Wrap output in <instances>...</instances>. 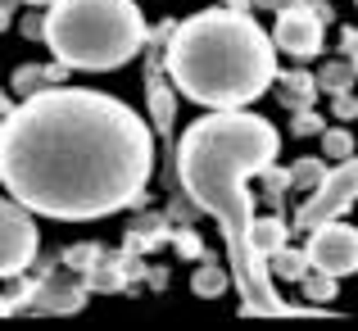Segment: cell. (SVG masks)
<instances>
[{
  "mask_svg": "<svg viewBox=\"0 0 358 331\" xmlns=\"http://www.w3.org/2000/svg\"><path fill=\"white\" fill-rule=\"evenodd\" d=\"M150 173V127L136 109L100 91H32L0 122V182L45 218H109L141 200Z\"/></svg>",
  "mask_w": 358,
  "mask_h": 331,
  "instance_id": "1",
  "label": "cell"
},
{
  "mask_svg": "<svg viewBox=\"0 0 358 331\" xmlns=\"http://www.w3.org/2000/svg\"><path fill=\"white\" fill-rule=\"evenodd\" d=\"M277 127L259 113L245 109H218L209 118L191 122L177 146V182L191 195L195 209L213 213L227 241V263H231V281L245 295V314H263V318H281V314H299V309L281 304L272 290V272L263 263V254L254 250L250 232H254V200L245 191L250 177H259L277 155Z\"/></svg>",
  "mask_w": 358,
  "mask_h": 331,
  "instance_id": "2",
  "label": "cell"
},
{
  "mask_svg": "<svg viewBox=\"0 0 358 331\" xmlns=\"http://www.w3.org/2000/svg\"><path fill=\"white\" fill-rule=\"evenodd\" d=\"M173 82L204 109H245L277 82V41L241 9H204L177 23Z\"/></svg>",
  "mask_w": 358,
  "mask_h": 331,
  "instance_id": "3",
  "label": "cell"
},
{
  "mask_svg": "<svg viewBox=\"0 0 358 331\" xmlns=\"http://www.w3.org/2000/svg\"><path fill=\"white\" fill-rule=\"evenodd\" d=\"M45 45L69 69L109 73L145 50V18L136 0H55L45 9Z\"/></svg>",
  "mask_w": 358,
  "mask_h": 331,
  "instance_id": "4",
  "label": "cell"
},
{
  "mask_svg": "<svg viewBox=\"0 0 358 331\" xmlns=\"http://www.w3.org/2000/svg\"><path fill=\"white\" fill-rule=\"evenodd\" d=\"M358 200V159H341V168L327 173V182L317 191H308V200L295 213V232H317L322 223H336L345 209Z\"/></svg>",
  "mask_w": 358,
  "mask_h": 331,
  "instance_id": "5",
  "label": "cell"
},
{
  "mask_svg": "<svg viewBox=\"0 0 358 331\" xmlns=\"http://www.w3.org/2000/svg\"><path fill=\"white\" fill-rule=\"evenodd\" d=\"M36 223L23 200H0V277H18L36 259Z\"/></svg>",
  "mask_w": 358,
  "mask_h": 331,
  "instance_id": "6",
  "label": "cell"
},
{
  "mask_svg": "<svg viewBox=\"0 0 358 331\" xmlns=\"http://www.w3.org/2000/svg\"><path fill=\"white\" fill-rule=\"evenodd\" d=\"M308 263L336 277L358 272V227L345 223H322L317 232H308Z\"/></svg>",
  "mask_w": 358,
  "mask_h": 331,
  "instance_id": "7",
  "label": "cell"
},
{
  "mask_svg": "<svg viewBox=\"0 0 358 331\" xmlns=\"http://www.w3.org/2000/svg\"><path fill=\"white\" fill-rule=\"evenodd\" d=\"M272 41H277L286 55H295V59H308V55H317V50H322V14H313L308 5L277 9Z\"/></svg>",
  "mask_w": 358,
  "mask_h": 331,
  "instance_id": "8",
  "label": "cell"
},
{
  "mask_svg": "<svg viewBox=\"0 0 358 331\" xmlns=\"http://www.w3.org/2000/svg\"><path fill=\"white\" fill-rule=\"evenodd\" d=\"M23 300H27L32 314H78V309L87 304V286H82V281L73 277V268L64 263L59 272H50V277Z\"/></svg>",
  "mask_w": 358,
  "mask_h": 331,
  "instance_id": "9",
  "label": "cell"
},
{
  "mask_svg": "<svg viewBox=\"0 0 358 331\" xmlns=\"http://www.w3.org/2000/svg\"><path fill=\"white\" fill-rule=\"evenodd\" d=\"M145 96H150V113L164 132H173V118H177V105H173V82H164V73L150 64V78H145Z\"/></svg>",
  "mask_w": 358,
  "mask_h": 331,
  "instance_id": "10",
  "label": "cell"
},
{
  "mask_svg": "<svg viewBox=\"0 0 358 331\" xmlns=\"http://www.w3.org/2000/svg\"><path fill=\"white\" fill-rule=\"evenodd\" d=\"M286 236H290V227L281 218H254L250 241H254V250H259L263 259H272L277 250H286Z\"/></svg>",
  "mask_w": 358,
  "mask_h": 331,
  "instance_id": "11",
  "label": "cell"
},
{
  "mask_svg": "<svg viewBox=\"0 0 358 331\" xmlns=\"http://www.w3.org/2000/svg\"><path fill=\"white\" fill-rule=\"evenodd\" d=\"M308 268H313V263H308V250H277L268 259V272L277 281H299Z\"/></svg>",
  "mask_w": 358,
  "mask_h": 331,
  "instance_id": "12",
  "label": "cell"
},
{
  "mask_svg": "<svg viewBox=\"0 0 358 331\" xmlns=\"http://www.w3.org/2000/svg\"><path fill=\"white\" fill-rule=\"evenodd\" d=\"M317 87H322V82H317V78H308V73H286V78H281V105L304 109L308 100L317 96Z\"/></svg>",
  "mask_w": 358,
  "mask_h": 331,
  "instance_id": "13",
  "label": "cell"
},
{
  "mask_svg": "<svg viewBox=\"0 0 358 331\" xmlns=\"http://www.w3.org/2000/svg\"><path fill=\"white\" fill-rule=\"evenodd\" d=\"M336 272H322V268H308L304 277H299V290H304V300H313V309L317 304H327V300H336Z\"/></svg>",
  "mask_w": 358,
  "mask_h": 331,
  "instance_id": "14",
  "label": "cell"
},
{
  "mask_svg": "<svg viewBox=\"0 0 358 331\" xmlns=\"http://www.w3.org/2000/svg\"><path fill=\"white\" fill-rule=\"evenodd\" d=\"M227 272H222V263H200L195 268V277H191V290L195 295H204V300H213V295H222L227 290Z\"/></svg>",
  "mask_w": 358,
  "mask_h": 331,
  "instance_id": "15",
  "label": "cell"
},
{
  "mask_svg": "<svg viewBox=\"0 0 358 331\" xmlns=\"http://www.w3.org/2000/svg\"><path fill=\"white\" fill-rule=\"evenodd\" d=\"M64 69H69V64H59V69H36V64H27V69L14 73V91H18V96H32V91L45 87V82H59Z\"/></svg>",
  "mask_w": 358,
  "mask_h": 331,
  "instance_id": "16",
  "label": "cell"
},
{
  "mask_svg": "<svg viewBox=\"0 0 358 331\" xmlns=\"http://www.w3.org/2000/svg\"><path fill=\"white\" fill-rule=\"evenodd\" d=\"M322 182H327L322 159H299V164L290 168V191H317Z\"/></svg>",
  "mask_w": 358,
  "mask_h": 331,
  "instance_id": "17",
  "label": "cell"
},
{
  "mask_svg": "<svg viewBox=\"0 0 358 331\" xmlns=\"http://www.w3.org/2000/svg\"><path fill=\"white\" fill-rule=\"evenodd\" d=\"M322 155L350 159V155H354V136H350L345 127H327V132H322Z\"/></svg>",
  "mask_w": 358,
  "mask_h": 331,
  "instance_id": "18",
  "label": "cell"
},
{
  "mask_svg": "<svg viewBox=\"0 0 358 331\" xmlns=\"http://www.w3.org/2000/svg\"><path fill=\"white\" fill-rule=\"evenodd\" d=\"M64 263H69L73 272H91L100 263V245H73V250L64 254Z\"/></svg>",
  "mask_w": 358,
  "mask_h": 331,
  "instance_id": "19",
  "label": "cell"
},
{
  "mask_svg": "<svg viewBox=\"0 0 358 331\" xmlns=\"http://www.w3.org/2000/svg\"><path fill=\"white\" fill-rule=\"evenodd\" d=\"M354 73H358L354 64H331V69H322V78H317V82H322L327 91H350Z\"/></svg>",
  "mask_w": 358,
  "mask_h": 331,
  "instance_id": "20",
  "label": "cell"
},
{
  "mask_svg": "<svg viewBox=\"0 0 358 331\" xmlns=\"http://www.w3.org/2000/svg\"><path fill=\"white\" fill-rule=\"evenodd\" d=\"M259 177H263V191H268V195H272V200H281V195H286V191H290V173H277V168H272V164H268V168H263V173H259Z\"/></svg>",
  "mask_w": 358,
  "mask_h": 331,
  "instance_id": "21",
  "label": "cell"
},
{
  "mask_svg": "<svg viewBox=\"0 0 358 331\" xmlns=\"http://www.w3.org/2000/svg\"><path fill=\"white\" fill-rule=\"evenodd\" d=\"M295 132L299 136H313V132H322V118L308 113V109H295Z\"/></svg>",
  "mask_w": 358,
  "mask_h": 331,
  "instance_id": "22",
  "label": "cell"
},
{
  "mask_svg": "<svg viewBox=\"0 0 358 331\" xmlns=\"http://www.w3.org/2000/svg\"><path fill=\"white\" fill-rule=\"evenodd\" d=\"M336 118H358V100L350 91H336Z\"/></svg>",
  "mask_w": 358,
  "mask_h": 331,
  "instance_id": "23",
  "label": "cell"
},
{
  "mask_svg": "<svg viewBox=\"0 0 358 331\" xmlns=\"http://www.w3.org/2000/svg\"><path fill=\"white\" fill-rule=\"evenodd\" d=\"M173 245H177V250H182V254H191V259H195V254H200V241H195L191 232H177V236H173Z\"/></svg>",
  "mask_w": 358,
  "mask_h": 331,
  "instance_id": "24",
  "label": "cell"
},
{
  "mask_svg": "<svg viewBox=\"0 0 358 331\" xmlns=\"http://www.w3.org/2000/svg\"><path fill=\"white\" fill-rule=\"evenodd\" d=\"M9 113H14V105H9V96H5V91H0V122H5Z\"/></svg>",
  "mask_w": 358,
  "mask_h": 331,
  "instance_id": "25",
  "label": "cell"
},
{
  "mask_svg": "<svg viewBox=\"0 0 358 331\" xmlns=\"http://www.w3.org/2000/svg\"><path fill=\"white\" fill-rule=\"evenodd\" d=\"M286 0H259V9H281Z\"/></svg>",
  "mask_w": 358,
  "mask_h": 331,
  "instance_id": "26",
  "label": "cell"
},
{
  "mask_svg": "<svg viewBox=\"0 0 358 331\" xmlns=\"http://www.w3.org/2000/svg\"><path fill=\"white\" fill-rule=\"evenodd\" d=\"M9 27V5H0V32Z\"/></svg>",
  "mask_w": 358,
  "mask_h": 331,
  "instance_id": "27",
  "label": "cell"
},
{
  "mask_svg": "<svg viewBox=\"0 0 358 331\" xmlns=\"http://www.w3.org/2000/svg\"><path fill=\"white\" fill-rule=\"evenodd\" d=\"M27 5H55V0H27Z\"/></svg>",
  "mask_w": 358,
  "mask_h": 331,
  "instance_id": "28",
  "label": "cell"
},
{
  "mask_svg": "<svg viewBox=\"0 0 358 331\" xmlns=\"http://www.w3.org/2000/svg\"><path fill=\"white\" fill-rule=\"evenodd\" d=\"M9 309H14V304H5V300H0V314H9Z\"/></svg>",
  "mask_w": 358,
  "mask_h": 331,
  "instance_id": "29",
  "label": "cell"
},
{
  "mask_svg": "<svg viewBox=\"0 0 358 331\" xmlns=\"http://www.w3.org/2000/svg\"><path fill=\"white\" fill-rule=\"evenodd\" d=\"M0 5H14V0H0Z\"/></svg>",
  "mask_w": 358,
  "mask_h": 331,
  "instance_id": "30",
  "label": "cell"
}]
</instances>
